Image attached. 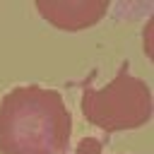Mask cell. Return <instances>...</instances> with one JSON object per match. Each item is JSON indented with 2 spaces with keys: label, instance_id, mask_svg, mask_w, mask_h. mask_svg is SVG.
Wrapping results in <instances>:
<instances>
[{
  "label": "cell",
  "instance_id": "1",
  "mask_svg": "<svg viewBox=\"0 0 154 154\" xmlns=\"http://www.w3.org/2000/svg\"><path fill=\"white\" fill-rule=\"evenodd\" d=\"M72 116L55 89L14 87L0 103V154H65Z\"/></svg>",
  "mask_w": 154,
  "mask_h": 154
},
{
  "label": "cell",
  "instance_id": "2",
  "mask_svg": "<svg viewBox=\"0 0 154 154\" xmlns=\"http://www.w3.org/2000/svg\"><path fill=\"white\" fill-rule=\"evenodd\" d=\"M82 116L103 132L142 128L152 118V89L144 79L130 75V63L123 60L118 75L106 87L94 89L84 82Z\"/></svg>",
  "mask_w": 154,
  "mask_h": 154
},
{
  "label": "cell",
  "instance_id": "3",
  "mask_svg": "<svg viewBox=\"0 0 154 154\" xmlns=\"http://www.w3.org/2000/svg\"><path fill=\"white\" fill-rule=\"evenodd\" d=\"M36 12L55 29L79 31L94 26L103 19L108 2L106 0H36Z\"/></svg>",
  "mask_w": 154,
  "mask_h": 154
},
{
  "label": "cell",
  "instance_id": "4",
  "mask_svg": "<svg viewBox=\"0 0 154 154\" xmlns=\"http://www.w3.org/2000/svg\"><path fill=\"white\" fill-rule=\"evenodd\" d=\"M75 154H101V142L96 137H82Z\"/></svg>",
  "mask_w": 154,
  "mask_h": 154
},
{
  "label": "cell",
  "instance_id": "5",
  "mask_svg": "<svg viewBox=\"0 0 154 154\" xmlns=\"http://www.w3.org/2000/svg\"><path fill=\"white\" fill-rule=\"evenodd\" d=\"M149 31H152V22H147V26H144V34H142V38H144V53H147V58H152V48H149Z\"/></svg>",
  "mask_w": 154,
  "mask_h": 154
}]
</instances>
